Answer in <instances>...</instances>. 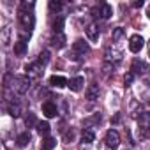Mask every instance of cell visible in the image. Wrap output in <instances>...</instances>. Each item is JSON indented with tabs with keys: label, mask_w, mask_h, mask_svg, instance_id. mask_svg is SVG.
<instances>
[{
	"label": "cell",
	"mask_w": 150,
	"mask_h": 150,
	"mask_svg": "<svg viewBox=\"0 0 150 150\" xmlns=\"http://www.w3.org/2000/svg\"><path fill=\"white\" fill-rule=\"evenodd\" d=\"M85 96H87V99H88V101H96V99H99V85H96V83L88 85V88H87Z\"/></svg>",
	"instance_id": "obj_8"
},
{
	"label": "cell",
	"mask_w": 150,
	"mask_h": 150,
	"mask_svg": "<svg viewBox=\"0 0 150 150\" xmlns=\"http://www.w3.org/2000/svg\"><path fill=\"white\" fill-rule=\"evenodd\" d=\"M138 122H139V127H150V111H143L141 115H139V118H138Z\"/></svg>",
	"instance_id": "obj_14"
},
{
	"label": "cell",
	"mask_w": 150,
	"mask_h": 150,
	"mask_svg": "<svg viewBox=\"0 0 150 150\" xmlns=\"http://www.w3.org/2000/svg\"><path fill=\"white\" fill-rule=\"evenodd\" d=\"M83 83H85V78H83V76H76V78H72V80L67 83V87H69L72 92H80V90L83 88Z\"/></svg>",
	"instance_id": "obj_6"
},
{
	"label": "cell",
	"mask_w": 150,
	"mask_h": 150,
	"mask_svg": "<svg viewBox=\"0 0 150 150\" xmlns=\"http://www.w3.org/2000/svg\"><path fill=\"white\" fill-rule=\"evenodd\" d=\"M64 23H65V20H64L62 16H58V18H55V20H53L51 27H53V30H55L57 34H62V30H64Z\"/></svg>",
	"instance_id": "obj_12"
},
{
	"label": "cell",
	"mask_w": 150,
	"mask_h": 150,
	"mask_svg": "<svg viewBox=\"0 0 150 150\" xmlns=\"http://www.w3.org/2000/svg\"><path fill=\"white\" fill-rule=\"evenodd\" d=\"M51 44H53L55 48H64V46H65V35H64V34H57V35L51 39Z\"/></svg>",
	"instance_id": "obj_15"
},
{
	"label": "cell",
	"mask_w": 150,
	"mask_h": 150,
	"mask_svg": "<svg viewBox=\"0 0 150 150\" xmlns=\"http://www.w3.org/2000/svg\"><path fill=\"white\" fill-rule=\"evenodd\" d=\"M62 9V4L60 2H55V0H50V11H53V13H58Z\"/></svg>",
	"instance_id": "obj_26"
},
{
	"label": "cell",
	"mask_w": 150,
	"mask_h": 150,
	"mask_svg": "<svg viewBox=\"0 0 150 150\" xmlns=\"http://www.w3.org/2000/svg\"><path fill=\"white\" fill-rule=\"evenodd\" d=\"M20 23H21V27L25 28V30H32L34 28V25H35V18H34V14L32 13H27V11H20Z\"/></svg>",
	"instance_id": "obj_1"
},
{
	"label": "cell",
	"mask_w": 150,
	"mask_h": 150,
	"mask_svg": "<svg viewBox=\"0 0 150 150\" xmlns=\"http://www.w3.org/2000/svg\"><path fill=\"white\" fill-rule=\"evenodd\" d=\"M111 37H113V41L117 42V41H120L122 37H124V28L122 27H117V28H113V34H111Z\"/></svg>",
	"instance_id": "obj_23"
},
{
	"label": "cell",
	"mask_w": 150,
	"mask_h": 150,
	"mask_svg": "<svg viewBox=\"0 0 150 150\" xmlns=\"http://www.w3.org/2000/svg\"><path fill=\"white\" fill-rule=\"evenodd\" d=\"M72 136H74V134H72V131H71V132H67V134L64 136V139H65V143H69V141L72 139Z\"/></svg>",
	"instance_id": "obj_31"
},
{
	"label": "cell",
	"mask_w": 150,
	"mask_h": 150,
	"mask_svg": "<svg viewBox=\"0 0 150 150\" xmlns=\"http://www.w3.org/2000/svg\"><path fill=\"white\" fill-rule=\"evenodd\" d=\"M48 60H50V51H42V53L39 55V62H41V64L44 65V64H46Z\"/></svg>",
	"instance_id": "obj_27"
},
{
	"label": "cell",
	"mask_w": 150,
	"mask_h": 150,
	"mask_svg": "<svg viewBox=\"0 0 150 150\" xmlns=\"http://www.w3.org/2000/svg\"><path fill=\"white\" fill-rule=\"evenodd\" d=\"M67 83H69V81H67L64 76H57V74H55V76L50 78V85L55 87V88H62V87H65Z\"/></svg>",
	"instance_id": "obj_10"
},
{
	"label": "cell",
	"mask_w": 150,
	"mask_h": 150,
	"mask_svg": "<svg viewBox=\"0 0 150 150\" xmlns=\"http://www.w3.org/2000/svg\"><path fill=\"white\" fill-rule=\"evenodd\" d=\"M30 87V78L28 76H18L16 78V90L20 94H25Z\"/></svg>",
	"instance_id": "obj_5"
},
{
	"label": "cell",
	"mask_w": 150,
	"mask_h": 150,
	"mask_svg": "<svg viewBox=\"0 0 150 150\" xmlns=\"http://www.w3.org/2000/svg\"><path fill=\"white\" fill-rule=\"evenodd\" d=\"M72 46H74V51H78V53H83V55L90 51V46H88V44H87L83 39H78V41L74 42Z\"/></svg>",
	"instance_id": "obj_11"
},
{
	"label": "cell",
	"mask_w": 150,
	"mask_h": 150,
	"mask_svg": "<svg viewBox=\"0 0 150 150\" xmlns=\"http://www.w3.org/2000/svg\"><path fill=\"white\" fill-rule=\"evenodd\" d=\"M132 80H134V74H132V72H129V74H125V78H124V81H125V85H131V83H132Z\"/></svg>",
	"instance_id": "obj_29"
},
{
	"label": "cell",
	"mask_w": 150,
	"mask_h": 150,
	"mask_svg": "<svg viewBox=\"0 0 150 150\" xmlns=\"http://www.w3.org/2000/svg\"><path fill=\"white\" fill-rule=\"evenodd\" d=\"M85 34H87L88 41H92V42L99 41V28H97L96 25H88V27L85 28Z\"/></svg>",
	"instance_id": "obj_7"
},
{
	"label": "cell",
	"mask_w": 150,
	"mask_h": 150,
	"mask_svg": "<svg viewBox=\"0 0 150 150\" xmlns=\"http://www.w3.org/2000/svg\"><path fill=\"white\" fill-rule=\"evenodd\" d=\"M7 110H9V115H11V117H20V113H21L20 104H14V103H11Z\"/></svg>",
	"instance_id": "obj_22"
},
{
	"label": "cell",
	"mask_w": 150,
	"mask_h": 150,
	"mask_svg": "<svg viewBox=\"0 0 150 150\" xmlns=\"http://www.w3.org/2000/svg\"><path fill=\"white\" fill-rule=\"evenodd\" d=\"M55 145H57V139H53V138L42 139V150H51V148H55Z\"/></svg>",
	"instance_id": "obj_21"
},
{
	"label": "cell",
	"mask_w": 150,
	"mask_h": 150,
	"mask_svg": "<svg viewBox=\"0 0 150 150\" xmlns=\"http://www.w3.org/2000/svg\"><path fill=\"white\" fill-rule=\"evenodd\" d=\"M96 122H101V115H94L92 118H87V120H85V125H88V124H96Z\"/></svg>",
	"instance_id": "obj_28"
},
{
	"label": "cell",
	"mask_w": 150,
	"mask_h": 150,
	"mask_svg": "<svg viewBox=\"0 0 150 150\" xmlns=\"http://www.w3.org/2000/svg\"><path fill=\"white\" fill-rule=\"evenodd\" d=\"M9 34H11V28L6 27L2 30V42H4V46H9Z\"/></svg>",
	"instance_id": "obj_24"
},
{
	"label": "cell",
	"mask_w": 150,
	"mask_h": 150,
	"mask_svg": "<svg viewBox=\"0 0 150 150\" xmlns=\"http://www.w3.org/2000/svg\"><path fill=\"white\" fill-rule=\"evenodd\" d=\"M104 143H106V146H108V148H111V150L118 148V145H120V136H118V132H117L115 129H110V131L106 132Z\"/></svg>",
	"instance_id": "obj_2"
},
{
	"label": "cell",
	"mask_w": 150,
	"mask_h": 150,
	"mask_svg": "<svg viewBox=\"0 0 150 150\" xmlns=\"http://www.w3.org/2000/svg\"><path fill=\"white\" fill-rule=\"evenodd\" d=\"M143 44H145V41H143V37H141V35H138V34L131 35V39H129V50H131L132 53H138V51H141Z\"/></svg>",
	"instance_id": "obj_4"
},
{
	"label": "cell",
	"mask_w": 150,
	"mask_h": 150,
	"mask_svg": "<svg viewBox=\"0 0 150 150\" xmlns=\"http://www.w3.org/2000/svg\"><path fill=\"white\" fill-rule=\"evenodd\" d=\"M25 71H27V76H28V78H39L41 72H42V64H41V62L28 64V65L25 67Z\"/></svg>",
	"instance_id": "obj_3"
},
{
	"label": "cell",
	"mask_w": 150,
	"mask_h": 150,
	"mask_svg": "<svg viewBox=\"0 0 150 150\" xmlns=\"http://www.w3.org/2000/svg\"><path fill=\"white\" fill-rule=\"evenodd\" d=\"M131 71H132V74H134V72H145V71H146V64L141 62V60H134Z\"/></svg>",
	"instance_id": "obj_17"
},
{
	"label": "cell",
	"mask_w": 150,
	"mask_h": 150,
	"mask_svg": "<svg viewBox=\"0 0 150 150\" xmlns=\"http://www.w3.org/2000/svg\"><path fill=\"white\" fill-rule=\"evenodd\" d=\"M25 124H27L28 127H32V125H37L39 122L35 120V117H34V113H28V115H27V118H25Z\"/></svg>",
	"instance_id": "obj_25"
},
{
	"label": "cell",
	"mask_w": 150,
	"mask_h": 150,
	"mask_svg": "<svg viewBox=\"0 0 150 150\" xmlns=\"http://www.w3.org/2000/svg\"><path fill=\"white\" fill-rule=\"evenodd\" d=\"M132 6H134V7H141V6H143V0H141V2H139V0H138V2H134Z\"/></svg>",
	"instance_id": "obj_32"
},
{
	"label": "cell",
	"mask_w": 150,
	"mask_h": 150,
	"mask_svg": "<svg viewBox=\"0 0 150 150\" xmlns=\"http://www.w3.org/2000/svg\"><path fill=\"white\" fill-rule=\"evenodd\" d=\"M111 14H113V7H111L110 4H103V7H101V18L108 20Z\"/></svg>",
	"instance_id": "obj_20"
},
{
	"label": "cell",
	"mask_w": 150,
	"mask_h": 150,
	"mask_svg": "<svg viewBox=\"0 0 150 150\" xmlns=\"http://www.w3.org/2000/svg\"><path fill=\"white\" fill-rule=\"evenodd\" d=\"M50 129H51V127H50L48 122H39V124H37V132H39L41 136H48V134H50Z\"/></svg>",
	"instance_id": "obj_19"
},
{
	"label": "cell",
	"mask_w": 150,
	"mask_h": 150,
	"mask_svg": "<svg viewBox=\"0 0 150 150\" xmlns=\"http://www.w3.org/2000/svg\"><path fill=\"white\" fill-rule=\"evenodd\" d=\"M25 51H27V42L25 41H16L14 42V53L16 55H25Z\"/></svg>",
	"instance_id": "obj_16"
},
{
	"label": "cell",
	"mask_w": 150,
	"mask_h": 150,
	"mask_svg": "<svg viewBox=\"0 0 150 150\" xmlns=\"http://www.w3.org/2000/svg\"><path fill=\"white\" fill-rule=\"evenodd\" d=\"M81 139H83L85 143H92V141L96 139L94 131H92V129H83V132H81Z\"/></svg>",
	"instance_id": "obj_18"
},
{
	"label": "cell",
	"mask_w": 150,
	"mask_h": 150,
	"mask_svg": "<svg viewBox=\"0 0 150 150\" xmlns=\"http://www.w3.org/2000/svg\"><path fill=\"white\" fill-rule=\"evenodd\" d=\"M42 113H44V117H48V118H53V117H57V106L53 104V103H44L42 104Z\"/></svg>",
	"instance_id": "obj_9"
},
{
	"label": "cell",
	"mask_w": 150,
	"mask_h": 150,
	"mask_svg": "<svg viewBox=\"0 0 150 150\" xmlns=\"http://www.w3.org/2000/svg\"><path fill=\"white\" fill-rule=\"evenodd\" d=\"M111 69H113V65H111V64H104V67H103L104 74H110V72H111Z\"/></svg>",
	"instance_id": "obj_30"
},
{
	"label": "cell",
	"mask_w": 150,
	"mask_h": 150,
	"mask_svg": "<svg viewBox=\"0 0 150 150\" xmlns=\"http://www.w3.org/2000/svg\"><path fill=\"white\" fill-rule=\"evenodd\" d=\"M30 143V132H21L18 138H16V145L18 146H27Z\"/></svg>",
	"instance_id": "obj_13"
}]
</instances>
